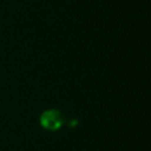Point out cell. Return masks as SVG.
<instances>
[{"mask_svg": "<svg viewBox=\"0 0 151 151\" xmlns=\"http://www.w3.org/2000/svg\"><path fill=\"white\" fill-rule=\"evenodd\" d=\"M40 125L44 129L50 131H56L61 129L64 125V117L58 110L56 109H49L45 110L41 115H40Z\"/></svg>", "mask_w": 151, "mask_h": 151, "instance_id": "6da1fadb", "label": "cell"}]
</instances>
